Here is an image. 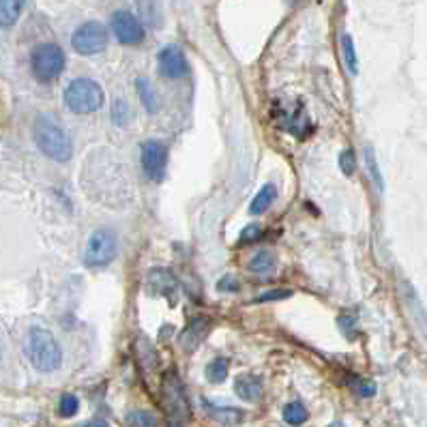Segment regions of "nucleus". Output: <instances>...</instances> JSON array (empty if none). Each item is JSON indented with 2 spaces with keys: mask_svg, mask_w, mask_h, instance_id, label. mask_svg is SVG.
<instances>
[{
  "mask_svg": "<svg viewBox=\"0 0 427 427\" xmlns=\"http://www.w3.org/2000/svg\"><path fill=\"white\" fill-rule=\"evenodd\" d=\"M24 355L31 365L41 374H52L63 365V348L56 337L45 329H31L24 340Z\"/></svg>",
  "mask_w": 427,
  "mask_h": 427,
  "instance_id": "nucleus-1",
  "label": "nucleus"
},
{
  "mask_svg": "<svg viewBox=\"0 0 427 427\" xmlns=\"http://www.w3.org/2000/svg\"><path fill=\"white\" fill-rule=\"evenodd\" d=\"M65 105L75 112V114H92L97 110H101V105L105 101L101 86L94 80L88 77H75L69 82V86L65 88Z\"/></svg>",
  "mask_w": 427,
  "mask_h": 427,
  "instance_id": "nucleus-2",
  "label": "nucleus"
},
{
  "mask_svg": "<svg viewBox=\"0 0 427 427\" xmlns=\"http://www.w3.org/2000/svg\"><path fill=\"white\" fill-rule=\"evenodd\" d=\"M35 142L37 146L41 148L43 155H48L50 159L54 161H69L71 155H73V146H71V140L69 136L65 134V129L60 125H56L54 121L50 119H39L35 123Z\"/></svg>",
  "mask_w": 427,
  "mask_h": 427,
  "instance_id": "nucleus-3",
  "label": "nucleus"
},
{
  "mask_svg": "<svg viewBox=\"0 0 427 427\" xmlns=\"http://www.w3.org/2000/svg\"><path fill=\"white\" fill-rule=\"evenodd\" d=\"M119 254V234L112 228H101L90 234L84 249V264L99 269L108 266Z\"/></svg>",
  "mask_w": 427,
  "mask_h": 427,
  "instance_id": "nucleus-4",
  "label": "nucleus"
},
{
  "mask_svg": "<svg viewBox=\"0 0 427 427\" xmlns=\"http://www.w3.org/2000/svg\"><path fill=\"white\" fill-rule=\"evenodd\" d=\"M65 52L56 43H41L33 50L31 67L39 82H52L65 71Z\"/></svg>",
  "mask_w": 427,
  "mask_h": 427,
  "instance_id": "nucleus-5",
  "label": "nucleus"
},
{
  "mask_svg": "<svg viewBox=\"0 0 427 427\" xmlns=\"http://www.w3.org/2000/svg\"><path fill=\"white\" fill-rule=\"evenodd\" d=\"M71 45L82 56H94L108 45V31L101 22H86L73 33Z\"/></svg>",
  "mask_w": 427,
  "mask_h": 427,
  "instance_id": "nucleus-6",
  "label": "nucleus"
},
{
  "mask_svg": "<svg viewBox=\"0 0 427 427\" xmlns=\"http://www.w3.org/2000/svg\"><path fill=\"white\" fill-rule=\"evenodd\" d=\"M161 393H163V404L172 412V416H176L178 421H185L189 416V401H187L183 384H180V380L174 372H168L163 376Z\"/></svg>",
  "mask_w": 427,
  "mask_h": 427,
  "instance_id": "nucleus-7",
  "label": "nucleus"
},
{
  "mask_svg": "<svg viewBox=\"0 0 427 427\" xmlns=\"http://www.w3.org/2000/svg\"><path fill=\"white\" fill-rule=\"evenodd\" d=\"M142 170L146 178L161 180L168 168V146L157 140H148L142 144Z\"/></svg>",
  "mask_w": 427,
  "mask_h": 427,
  "instance_id": "nucleus-8",
  "label": "nucleus"
},
{
  "mask_svg": "<svg viewBox=\"0 0 427 427\" xmlns=\"http://www.w3.org/2000/svg\"><path fill=\"white\" fill-rule=\"evenodd\" d=\"M112 33L119 39V43L123 45H138L144 41V26L140 24V20L129 13V11H117L112 16Z\"/></svg>",
  "mask_w": 427,
  "mask_h": 427,
  "instance_id": "nucleus-9",
  "label": "nucleus"
},
{
  "mask_svg": "<svg viewBox=\"0 0 427 427\" xmlns=\"http://www.w3.org/2000/svg\"><path fill=\"white\" fill-rule=\"evenodd\" d=\"M159 71L163 77H170V80H180L189 73V65H187V58L183 54L180 48L176 45H168L159 52Z\"/></svg>",
  "mask_w": 427,
  "mask_h": 427,
  "instance_id": "nucleus-10",
  "label": "nucleus"
},
{
  "mask_svg": "<svg viewBox=\"0 0 427 427\" xmlns=\"http://www.w3.org/2000/svg\"><path fill=\"white\" fill-rule=\"evenodd\" d=\"M148 292L153 294H159V296H176V279L170 271L166 269H157V271H151L148 275Z\"/></svg>",
  "mask_w": 427,
  "mask_h": 427,
  "instance_id": "nucleus-11",
  "label": "nucleus"
},
{
  "mask_svg": "<svg viewBox=\"0 0 427 427\" xmlns=\"http://www.w3.org/2000/svg\"><path fill=\"white\" fill-rule=\"evenodd\" d=\"M208 323L206 320H202V318H195V320H191V325L183 331V335H180V346H183V350H195L202 342H204V337L208 335Z\"/></svg>",
  "mask_w": 427,
  "mask_h": 427,
  "instance_id": "nucleus-12",
  "label": "nucleus"
},
{
  "mask_svg": "<svg viewBox=\"0 0 427 427\" xmlns=\"http://www.w3.org/2000/svg\"><path fill=\"white\" fill-rule=\"evenodd\" d=\"M234 391L245 401H256L262 395V378L258 376H239L234 382Z\"/></svg>",
  "mask_w": 427,
  "mask_h": 427,
  "instance_id": "nucleus-13",
  "label": "nucleus"
},
{
  "mask_svg": "<svg viewBox=\"0 0 427 427\" xmlns=\"http://www.w3.org/2000/svg\"><path fill=\"white\" fill-rule=\"evenodd\" d=\"M204 408L208 410V414L215 418V421H220L222 425H239L241 421H243V410H239V408H232V406H215V404H210V401H204Z\"/></svg>",
  "mask_w": 427,
  "mask_h": 427,
  "instance_id": "nucleus-14",
  "label": "nucleus"
},
{
  "mask_svg": "<svg viewBox=\"0 0 427 427\" xmlns=\"http://www.w3.org/2000/svg\"><path fill=\"white\" fill-rule=\"evenodd\" d=\"M24 11V0H0V28H11Z\"/></svg>",
  "mask_w": 427,
  "mask_h": 427,
  "instance_id": "nucleus-15",
  "label": "nucleus"
},
{
  "mask_svg": "<svg viewBox=\"0 0 427 427\" xmlns=\"http://www.w3.org/2000/svg\"><path fill=\"white\" fill-rule=\"evenodd\" d=\"M275 198H277V187L273 183H266L264 187H260V191L252 200L249 212H252V215H262V212H266L271 208V204L275 202Z\"/></svg>",
  "mask_w": 427,
  "mask_h": 427,
  "instance_id": "nucleus-16",
  "label": "nucleus"
},
{
  "mask_svg": "<svg viewBox=\"0 0 427 427\" xmlns=\"http://www.w3.org/2000/svg\"><path fill=\"white\" fill-rule=\"evenodd\" d=\"M136 86H138V97H140V103L144 105V110H146L148 114L157 112V110H159V97H157L155 88H153L151 80L138 77Z\"/></svg>",
  "mask_w": 427,
  "mask_h": 427,
  "instance_id": "nucleus-17",
  "label": "nucleus"
},
{
  "mask_svg": "<svg viewBox=\"0 0 427 427\" xmlns=\"http://www.w3.org/2000/svg\"><path fill=\"white\" fill-rule=\"evenodd\" d=\"M273 266H275V256L269 249H262V252L254 254L252 260H249V271L256 273V275H266V273L273 271Z\"/></svg>",
  "mask_w": 427,
  "mask_h": 427,
  "instance_id": "nucleus-18",
  "label": "nucleus"
},
{
  "mask_svg": "<svg viewBox=\"0 0 427 427\" xmlns=\"http://www.w3.org/2000/svg\"><path fill=\"white\" fill-rule=\"evenodd\" d=\"M307 418H309V412H307V408H305L301 401H290V404H286V408H283V421H286L288 425L298 427V425H303Z\"/></svg>",
  "mask_w": 427,
  "mask_h": 427,
  "instance_id": "nucleus-19",
  "label": "nucleus"
},
{
  "mask_svg": "<svg viewBox=\"0 0 427 427\" xmlns=\"http://www.w3.org/2000/svg\"><path fill=\"white\" fill-rule=\"evenodd\" d=\"M342 52H344V63H346L348 71L352 75H357L359 73V56H357L355 41L350 35H342Z\"/></svg>",
  "mask_w": 427,
  "mask_h": 427,
  "instance_id": "nucleus-20",
  "label": "nucleus"
},
{
  "mask_svg": "<svg viewBox=\"0 0 427 427\" xmlns=\"http://www.w3.org/2000/svg\"><path fill=\"white\" fill-rule=\"evenodd\" d=\"M131 108H129V103L125 101V99H114V103H112V121H114V125L117 127H125V125H129L131 123Z\"/></svg>",
  "mask_w": 427,
  "mask_h": 427,
  "instance_id": "nucleus-21",
  "label": "nucleus"
},
{
  "mask_svg": "<svg viewBox=\"0 0 427 427\" xmlns=\"http://www.w3.org/2000/svg\"><path fill=\"white\" fill-rule=\"evenodd\" d=\"M206 378H208L210 382H215V384L224 382V380L228 378V359H215L212 363H208V367H206Z\"/></svg>",
  "mask_w": 427,
  "mask_h": 427,
  "instance_id": "nucleus-22",
  "label": "nucleus"
},
{
  "mask_svg": "<svg viewBox=\"0 0 427 427\" xmlns=\"http://www.w3.org/2000/svg\"><path fill=\"white\" fill-rule=\"evenodd\" d=\"M127 425L129 427H157V418H155V414H151L146 410H134L127 414Z\"/></svg>",
  "mask_w": 427,
  "mask_h": 427,
  "instance_id": "nucleus-23",
  "label": "nucleus"
},
{
  "mask_svg": "<svg viewBox=\"0 0 427 427\" xmlns=\"http://www.w3.org/2000/svg\"><path fill=\"white\" fill-rule=\"evenodd\" d=\"M77 410H80V399H77L75 395H71V393H65V395L60 397V401H58V412H60V416H65V418L75 416Z\"/></svg>",
  "mask_w": 427,
  "mask_h": 427,
  "instance_id": "nucleus-24",
  "label": "nucleus"
},
{
  "mask_svg": "<svg viewBox=\"0 0 427 427\" xmlns=\"http://www.w3.org/2000/svg\"><path fill=\"white\" fill-rule=\"evenodd\" d=\"M365 163H367V170H369V176H372L374 185H376L378 189H382L384 183H382V174H380V168H378V163H376V155H374V148H372V146L365 148Z\"/></svg>",
  "mask_w": 427,
  "mask_h": 427,
  "instance_id": "nucleus-25",
  "label": "nucleus"
},
{
  "mask_svg": "<svg viewBox=\"0 0 427 427\" xmlns=\"http://www.w3.org/2000/svg\"><path fill=\"white\" fill-rule=\"evenodd\" d=\"M340 170H342L346 176H352V174H355V170H357V157H355V151H352V148L342 151V155H340Z\"/></svg>",
  "mask_w": 427,
  "mask_h": 427,
  "instance_id": "nucleus-26",
  "label": "nucleus"
},
{
  "mask_svg": "<svg viewBox=\"0 0 427 427\" xmlns=\"http://www.w3.org/2000/svg\"><path fill=\"white\" fill-rule=\"evenodd\" d=\"M260 237H262V228H260L258 224H249V226H245L243 232H241V243L252 245V243H256Z\"/></svg>",
  "mask_w": 427,
  "mask_h": 427,
  "instance_id": "nucleus-27",
  "label": "nucleus"
},
{
  "mask_svg": "<svg viewBox=\"0 0 427 427\" xmlns=\"http://www.w3.org/2000/svg\"><path fill=\"white\" fill-rule=\"evenodd\" d=\"M352 384H355V391H357L361 397H372V395L376 393V387H374L369 380H355Z\"/></svg>",
  "mask_w": 427,
  "mask_h": 427,
  "instance_id": "nucleus-28",
  "label": "nucleus"
},
{
  "mask_svg": "<svg viewBox=\"0 0 427 427\" xmlns=\"http://www.w3.org/2000/svg\"><path fill=\"white\" fill-rule=\"evenodd\" d=\"M292 292L290 290H271V292H266V294H260L256 301L258 303H266V301H281V298H288Z\"/></svg>",
  "mask_w": 427,
  "mask_h": 427,
  "instance_id": "nucleus-29",
  "label": "nucleus"
},
{
  "mask_svg": "<svg viewBox=\"0 0 427 427\" xmlns=\"http://www.w3.org/2000/svg\"><path fill=\"white\" fill-rule=\"evenodd\" d=\"M217 290H220V292H237V290H239V283H237L234 277L226 275V277H222V279L217 281Z\"/></svg>",
  "mask_w": 427,
  "mask_h": 427,
  "instance_id": "nucleus-30",
  "label": "nucleus"
},
{
  "mask_svg": "<svg viewBox=\"0 0 427 427\" xmlns=\"http://www.w3.org/2000/svg\"><path fill=\"white\" fill-rule=\"evenodd\" d=\"M84 427H110L108 423H103V421H88Z\"/></svg>",
  "mask_w": 427,
  "mask_h": 427,
  "instance_id": "nucleus-31",
  "label": "nucleus"
},
{
  "mask_svg": "<svg viewBox=\"0 0 427 427\" xmlns=\"http://www.w3.org/2000/svg\"><path fill=\"white\" fill-rule=\"evenodd\" d=\"M0 359H3V344H0Z\"/></svg>",
  "mask_w": 427,
  "mask_h": 427,
  "instance_id": "nucleus-32",
  "label": "nucleus"
},
{
  "mask_svg": "<svg viewBox=\"0 0 427 427\" xmlns=\"http://www.w3.org/2000/svg\"><path fill=\"white\" fill-rule=\"evenodd\" d=\"M172 427H183V425H178V423H176V425H172Z\"/></svg>",
  "mask_w": 427,
  "mask_h": 427,
  "instance_id": "nucleus-33",
  "label": "nucleus"
}]
</instances>
